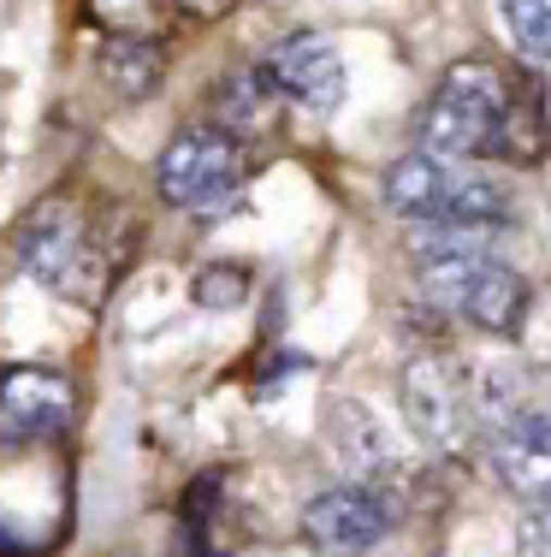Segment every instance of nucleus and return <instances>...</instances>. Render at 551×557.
<instances>
[{
	"mask_svg": "<svg viewBox=\"0 0 551 557\" xmlns=\"http://www.w3.org/2000/svg\"><path fill=\"white\" fill-rule=\"evenodd\" d=\"M96 77L120 101H149L154 89L166 84V48L149 42V36H137V30H120V36H108V42H101Z\"/></svg>",
	"mask_w": 551,
	"mask_h": 557,
	"instance_id": "4468645a",
	"label": "nucleus"
},
{
	"mask_svg": "<svg viewBox=\"0 0 551 557\" xmlns=\"http://www.w3.org/2000/svg\"><path fill=\"white\" fill-rule=\"evenodd\" d=\"M516 557H551V493L522 504V522H516Z\"/></svg>",
	"mask_w": 551,
	"mask_h": 557,
	"instance_id": "a211bd4d",
	"label": "nucleus"
},
{
	"mask_svg": "<svg viewBox=\"0 0 551 557\" xmlns=\"http://www.w3.org/2000/svg\"><path fill=\"white\" fill-rule=\"evenodd\" d=\"M12 249L36 285L77 302V309H101L113 278H120V256L72 202H36L12 232Z\"/></svg>",
	"mask_w": 551,
	"mask_h": 557,
	"instance_id": "7ed1b4c3",
	"label": "nucleus"
},
{
	"mask_svg": "<svg viewBox=\"0 0 551 557\" xmlns=\"http://www.w3.org/2000/svg\"><path fill=\"white\" fill-rule=\"evenodd\" d=\"M326 440H333V457L345 462L350 481L391 486V474H398V450H391L386 428L374 421L367 404H356V397H333V404H326Z\"/></svg>",
	"mask_w": 551,
	"mask_h": 557,
	"instance_id": "9b49d317",
	"label": "nucleus"
},
{
	"mask_svg": "<svg viewBox=\"0 0 551 557\" xmlns=\"http://www.w3.org/2000/svg\"><path fill=\"white\" fill-rule=\"evenodd\" d=\"M510 84H516V72H504L487 54L451 60L422 108V125H415L422 149L444 154V161H480V154H492L498 125H504V108H510Z\"/></svg>",
	"mask_w": 551,
	"mask_h": 557,
	"instance_id": "20e7f679",
	"label": "nucleus"
},
{
	"mask_svg": "<svg viewBox=\"0 0 551 557\" xmlns=\"http://www.w3.org/2000/svg\"><path fill=\"white\" fill-rule=\"evenodd\" d=\"M492 161H504V166H546L551 161V101L534 72H516V84H510V108H504V125H498Z\"/></svg>",
	"mask_w": 551,
	"mask_h": 557,
	"instance_id": "f8f14e48",
	"label": "nucleus"
},
{
	"mask_svg": "<svg viewBox=\"0 0 551 557\" xmlns=\"http://www.w3.org/2000/svg\"><path fill=\"white\" fill-rule=\"evenodd\" d=\"M249 297V268L243 261H208V268L190 273V302L208 314H226Z\"/></svg>",
	"mask_w": 551,
	"mask_h": 557,
	"instance_id": "f3484780",
	"label": "nucleus"
},
{
	"mask_svg": "<svg viewBox=\"0 0 551 557\" xmlns=\"http://www.w3.org/2000/svg\"><path fill=\"white\" fill-rule=\"evenodd\" d=\"M243 143L226 137L220 125H184L173 143L161 149V166H154V190H161L166 208L190 220H220L238 208L243 196Z\"/></svg>",
	"mask_w": 551,
	"mask_h": 557,
	"instance_id": "39448f33",
	"label": "nucleus"
},
{
	"mask_svg": "<svg viewBox=\"0 0 551 557\" xmlns=\"http://www.w3.org/2000/svg\"><path fill=\"white\" fill-rule=\"evenodd\" d=\"M72 380L54 368H7L0 374V450H30V445H54L72 428Z\"/></svg>",
	"mask_w": 551,
	"mask_h": 557,
	"instance_id": "1a4fd4ad",
	"label": "nucleus"
},
{
	"mask_svg": "<svg viewBox=\"0 0 551 557\" xmlns=\"http://www.w3.org/2000/svg\"><path fill=\"white\" fill-rule=\"evenodd\" d=\"M487 457H492V474L522 504L546 498L551 493V409H534V416L498 428L487 440Z\"/></svg>",
	"mask_w": 551,
	"mask_h": 557,
	"instance_id": "9d476101",
	"label": "nucleus"
},
{
	"mask_svg": "<svg viewBox=\"0 0 551 557\" xmlns=\"http://www.w3.org/2000/svg\"><path fill=\"white\" fill-rule=\"evenodd\" d=\"M403 397V421L427 450L439 457H463L475 445L480 421H475V368L463 362L456 350H422L403 362L398 380Z\"/></svg>",
	"mask_w": 551,
	"mask_h": 557,
	"instance_id": "423d86ee",
	"label": "nucleus"
},
{
	"mask_svg": "<svg viewBox=\"0 0 551 557\" xmlns=\"http://www.w3.org/2000/svg\"><path fill=\"white\" fill-rule=\"evenodd\" d=\"M273 113H279V96H273L267 72L261 65H238V72H226L214 84V119L208 125H220L226 137L249 143L273 125Z\"/></svg>",
	"mask_w": 551,
	"mask_h": 557,
	"instance_id": "2eb2a0df",
	"label": "nucleus"
},
{
	"mask_svg": "<svg viewBox=\"0 0 551 557\" xmlns=\"http://www.w3.org/2000/svg\"><path fill=\"white\" fill-rule=\"evenodd\" d=\"M166 557H226V552L214 546V534H208V528L178 522V534H173V546H166Z\"/></svg>",
	"mask_w": 551,
	"mask_h": 557,
	"instance_id": "aec40b11",
	"label": "nucleus"
},
{
	"mask_svg": "<svg viewBox=\"0 0 551 557\" xmlns=\"http://www.w3.org/2000/svg\"><path fill=\"white\" fill-rule=\"evenodd\" d=\"M178 7L190 12V18H202V24H208V18H226V12L238 7V0H178Z\"/></svg>",
	"mask_w": 551,
	"mask_h": 557,
	"instance_id": "412c9836",
	"label": "nucleus"
},
{
	"mask_svg": "<svg viewBox=\"0 0 551 557\" xmlns=\"http://www.w3.org/2000/svg\"><path fill=\"white\" fill-rule=\"evenodd\" d=\"M410 261H415L422 302H433L444 321H463L487 338H522L534 285L522 268H510L498 256V232H475V225H415Z\"/></svg>",
	"mask_w": 551,
	"mask_h": 557,
	"instance_id": "f257e3e1",
	"label": "nucleus"
},
{
	"mask_svg": "<svg viewBox=\"0 0 551 557\" xmlns=\"http://www.w3.org/2000/svg\"><path fill=\"white\" fill-rule=\"evenodd\" d=\"M149 12H154V0H89V18H96L108 36L137 30V24L149 18Z\"/></svg>",
	"mask_w": 551,
	"mask_h": 557,
	"instance_id": "6ab92c4d",
	"label": "nucleus"
},
{
	"mask_svg": "<svg viewBox=\"0 0 551 557\" xmlns=\"http://www.w3.org/2000/svg\"><path fill=\"white\" fill-rule=\"evenodd\" d=\"M534 409H551V397H540V380H534L528 362L504 356V362H487L475 374V421L487 440L498 428H510V421L534 416Z\"/></svg>",
	"mask_w": 551,
	"mask_h": 557,
	"instance_id": "ddd939ff",
	"label": "nucleus"
},
{
	"mask_svg": "<svg viewBox=\"0 0 551 557\" xmlns=\"http://www.w3.org/2000/svg\"><path fill=\"white\" fill-rule=\"evenodd\" d=\"M403 522V498L374 481H345L309 498L303 540L321 557H367L379 540H391Z\"/></svg>",
	"mask_w": 551,
	"mask_h": 557,
	"instance_id": "0eeeda50",
	"label": "nucleus"
},
{
	"mask_svg": "<svg viewBox=\"0 0 551 557\" xmlns=\"http://www.w3.org/2000/svg\"><path fill=\"white\" fill-rule=\"evenodd\" d=\"M379 202L403 225H475V232H510L516 225V196L504 178L475 172L468 161L444 154H403L379 178Z\"/></svg>",
	"mask_w": 551,
	"mask_h": 557,
	"instance_id": "f03ea898",
	"label": "nucleus"
},
{
	"mask_svg": "<svg viewBox=\"0 0 551 557\" xmlns=\"http://www.w3.org/2000/svg\"><path fill=\"white\" fill-rule=\"evenodd\" d=\"M261 72H267V84L279 101H297V108H309V113L345 108V89H350L345 54H338V42L321 30L279 36V42L267 48V60H261Z\"/></svg>",
	"mask_w": 551,
	"mask_h": 557,
	"instance_id": "6e6552de",
	"label": "nucleus"
},
{
	"mask_svg": "<svg viewBox=\"0 0 551 557\" xmlns=\"http://www.w3.org/2000/svg\"><path fill=\"white\" fill-rule=\"evenodd\" d=\"M498 18L522 60L551 65V0H498Z\"/></svg>",
	"mask_w": 551,
	"mask_h": 557,
	"instance_id": "dca6fc26",
	"label": "nucleus"
}]
</instances>
